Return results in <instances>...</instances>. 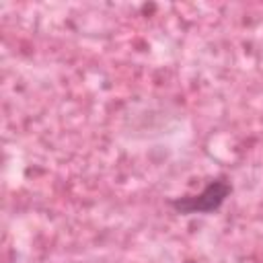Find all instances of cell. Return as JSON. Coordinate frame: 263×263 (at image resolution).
<instances>
[{
    "instance_id": "6da1fadb",
    "label": "cell",
    "mask_w": 263,
    "mask_h": 263,
    "mask_svg": "<svg viewBox=\"0 0 263 263\" xmlns=\"http://www.w3.org/2000/svg\"><path fill=\"white\" fill-rule=\"evenodd\" d=\"M232 191V185L228 183L226 177H216L212 179L197 195H187V197H175L171 199V208L179 214H210V212H216L224 199L230 195Z\"/></svg>"
}]
</instances>
